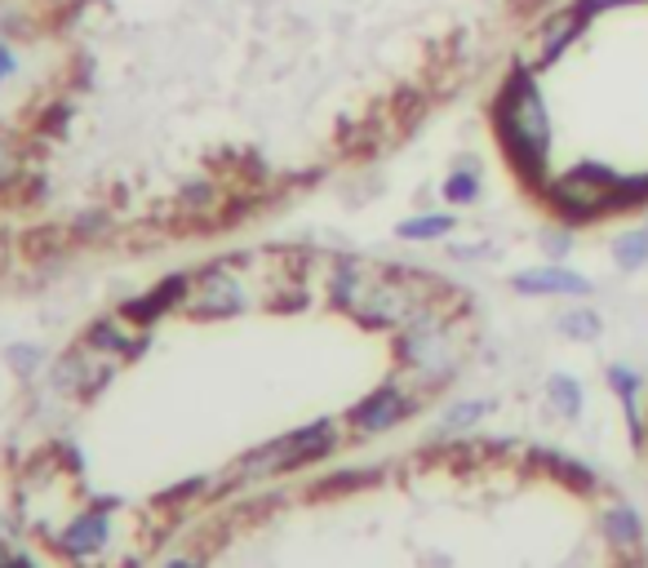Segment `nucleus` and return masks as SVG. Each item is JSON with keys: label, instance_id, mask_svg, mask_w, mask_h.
<instances>
[{"label": "nucleus", "instance_id": "nucleus-1", "mask_svg": "<svg viewBox=\"0 0 648 568\" xmlns=\"http://www.w3.org/2000/svg\"><path fill=\"white\" fill-rule=\"evenodd\" d=\"M462 280L262 244L94 316L14 404L0 511L54 568H156L196 524L391 444L475 365Z\"/></svg>", "mask_w": 648, "mask_h": 568}, {"label": "nucleus", "instance_id": "nucleus-2", "mask_svg": "<svg viewBox=\"0 0 648 568\" xmlns=\"http://www.w3.org/2000/svg\"><path fill=\"white\" fill-rule=\"evenodd\" d=\"M156 568H648V528L568 453L436 435L253 493Z\"/></svg>", "mask_w": 648, "mask_h": 568}, {"label": "nucleus", "instance_id": "nucleus-3", "mask_svg": "<svg viewBox=\"0 0 648 568\" xmlns=\"http://www.w3.org/2000/svg\"><path fill=\"white\" fill-rule=\"evenodd\" d=\"M511 191L560 231L648 213V0H555L480 90Z\"/></svg>", "mask_w": 648, "mask_h": 568}, {"label": "nucleus", "instance_id": "nucleus-4", "mask_svg": "<svg viewBox=\"0 0 648 568\" xmlns=\"http://www.w3.org/2000/svg\"><path fill=\"white\" fill-rule=\"evenodd\" d=\"M36 559H41V555H36L23 537L14 541V537L0 533V568H36Z\"/></svg>", "mask_w": 648, "mask_h": 568}, {"label": "nucleus", "instance_id": "nucleus-5", "mask_svg": "<svg viewBox=\"0 0 648 568\" xmlns=\"http://www.w3.org/2000/svg\"><path fill=\"white\" fill-rule=\"evenodd\" d=\"M644 444H648V409H644Z\"/></svg>", "mask_w": 648, "mask_h": 568}]
</instances>
